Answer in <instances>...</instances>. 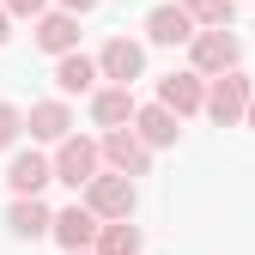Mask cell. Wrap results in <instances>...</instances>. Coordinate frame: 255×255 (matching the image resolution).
<instances>
[{
    "label": "cell",
    "instance_id": "ffe728a7",
    "mask_svg": "<svg viewBox=\"0 0 255 255\" xmlns=\"http://www.w3.org/2000/svg\"><path fill=\"white\" fill-rule=\"evenodd\" d=\"M0 12H6V18H43L49 0H0Z\"/></svg>",
    "mask_w": 255,
    "mask_h": 255
},
{
    "label": "cell",
    "instance_id": "603a6c76",
    "mask_svg": "<svg viewBox=\"0 0 255 255\" xmlns=\"http://www.w3.org/2000/svg\"><path fill=\"white\" fill-rule=\"evenodd\" d=\"M6 37H12V18H6V12H0V43H6Z\"/></svg>",
    "mask_w": 255,
    "mask_h": 255
},
{
    "label": "cell",
    "instance_id": "5b68a950",
    "mask_svg": "<svg viewBox=\"0 0 255 255\" xmlns=\"http://www.w3.org/2000/svg\"><path fill=\"white\" fill-rule=\"evenodd\" d=\"M140 73H146V43H134V37H110V43L98 49V79H110V85H122V91H134Z\"/></svg>",
    "mask_w": 255,
    "mask_h": 255
},
{
    "label": "cell",
    "instance_id": "ba28073f",
    "mask_svg": "<svg viewBox=\"0 0 255 255\" xmlns=\"http://www.w3.org/2000/svg\"><path fill=\"white\" fill-rule=\"evenodd\" d=\"M55 182V170H49V158L30 146V152H12V164H6V188H12V201H37L43 188Z\"/></svg>",
    "mask_w": 255,
    "mask_h": 255
},
{
    "label": "cell",
    "instance_id": "7402d4cb",
    "mask_svg": "<svg viewBox=\"0 0 255 255\" xmlns=\"http://www.w3.org/2000/svg\"><path fill=\"white\" fill-rule=\"evenodd\" d=\"M243 128H255V91H249V110H243Z\"/></svg>",
    "mask_w": 255,
    "mask_h": 255
},
{
    "label": "cell",
    "instance_id": "52a82bcc",
    "mask_svg": "<svg viewBox=\"0 0 255 255\" xmlns=\"http://www.w3.org/2000/svg\"><path fill=\"white\" fill-rule=\"evenodd\" d=\"M49 237L67 249V255H91V243H98V219H91L85 201H73V207H61L49 219Z\"/></svg>",
    "mask_w": 255,
    "mask_h": 255
},
{
    "label": "cell",
    "instance_id": "7c38bea8",
    "mask_svg": "<svg viewBox=\"0 0 255 255\" xmlns=\"http://www.w3.org/2000/svg\"><path fill=\"white\" fill-rule=\"evenodd\" d=\"M134 91H122V85H98V91H91V122H98L104 128V134H116V128H128V122H134Z\"/></svg>",
    "mask_w": 255,
    "mask_h": 255
},
{
    "label": "cell",
    "instance_id": "44dd1931",
    "mask_svg": "<svg viewBox=\"0 0 255 255\" xmlns=\"http://www.w3.org/2000/svg\"><path fill=\"white\" fill-rule=\"evenodd\" d=\"M98 0H55V12H67V18H79V12H91Z\"/></svg>",
    "mask_w": 255,
    "mask_h": 255
},
{
    "label": "cell",
    "instance_id": "3957f363",
    "mask_svg": "<svg viewBox=\"0 0 255 255\" xmlns=\"http://www.w3.org/2000/svg\"><path fill=\"white\" fill-rule=\"evenodd\" d=\"M249 91H255V79L237 67V73H219V79H207V104H201V116H213L219 128H237L243 122V110H249Z\"/></svg>",
    "mask_w": 255,
    "mask_h": 255
},
{
    "label": "cell",
    "instance_id": "2e32d148",
    "mask_svg": "<svg viewBox=\"0 0 255 255\" xmlns=\"http://www.w3.org/2000/svg\"><path fill=\"white\" fill-rule=\"evenodd\" d=\"M49 219H55V213H49L43 201H12V207H6V231L24 237V243H37V237H49Z\"/></svg>",
    "mask_w": 255,
    "mask_h": 255
},
{
    "label": "cell",
    "instance_id": "30bf717a",
    "mask_svg": "<svg viewBox=\"0 0 255 255\" xmlns=\"http://www.w3.org/2000/svg\"><path fill=\"white\" fill-rule=\"evenodd\" d=\"M128 128H134V140H140L146 152H158V146H176V134H182V122H176L164 104H140Z\"/></svg>",
    "mask_w": 255,
    "mask_h": 255
},
{
    "label": "cell",
    "instance_id": "d6986e66",
    "mask_svg": "<svg viewBox=\"0 0 255 255\" xmlns=\"http://www.w3.org/2000/svg\"><path fill=\"white\" fill-rule=\"evenodd\" d=\"M18 134H24V110L18 104H0V152H6Z\"/></svg>",
    "mask_w": 255,
    "mask_h": 255
},
{
    "label": "cell",
    "instance_id": "4fadbf2b",
    "mask_svg": "<svg viewBox=\"0 0 255 255\" xmlns=\"http://www.w3.org/2000/svg\"><path fill=\"white\" fill-rule=\"evenodd\" d=\"M24 128H30V140H43V146H61V140L73 134V110L61 104V98H49V104H30Z\"/></svg>",
    "mask_w": 255,
    "mask_h": 255
},
{
    "label": "cell",
    "instance_id": "8fae6325",
    "mask_svg": "<svg viewBox=\"0 0 255 255\" xmlns=\"http://www.w3.org/2000/svg\"><path fill=\"white\" fill-rule=\"evenodd\" d=\"M188 37H195V24H188V12L176 6V0H164V6H152V12H146V43L176 49V43H188Z\"/></svg>",
    "mask_w": 255,
    "mask_h": 255
},
{
    "label": "cell",
    "instance_id": "277c9868",
    "mask_svg": "<svg viewBox=\"0 0 255 255\" xmlns=\"http://www.w3.org/2000/svg\"><path fill=\"white\" fill-rule=\"evenodd\" d=\"M49 170H55V182H67L73 195H79V188H85L91 176L104 170V158H98V140H85V134H67V140L55 146V158H49Z\"/></svg>",
    "mask_w": 255,
    "mask_h": 255
},
{
    "label": "cell",
    "instance_id": "5bb4252c",
    "mask_svg": "<svg viewBox=\"0 0 255 255\" xmlns=\"http://www.w3.org/2000/svg\"><path fill=\"white\" fill-rule=\"evenodd\" d=\"M30 37H37V49H43V55H55V61H61V55H73V49H79V18H67V12H43Z\"/></svg>",
    "mask_w": 255,
    "mask_h": 255
},
{
    "label": "cell",
    "instance_id": "6da1fadb",
    "mask_svg": "<svg viewBox=\"0 0 255 255\" xmlns=\"http://www.w3.org/2000/svg\"><path fill=\"white\" fill-rule=\"evenodd\" d=\"M237 61H243L237 30H195L188 37V73L219 79V73H237Z\"/></svg>",
    "mask_w": 255,
    "mask_h": 255
},
{
    "label": "cell",
    "instance_id": "ac0fdd59",
    "mask_svg": "<svg viewBox=\"0 0 255 255\" xmlns=\"http://www.w3.org/2000/svg\"><path fill=\"white\" fill-rule=\"evenodd\" d=\"M91 255H140V225H134V219H122V225H98Z\"/></svg>",
    "mask_w": 255,
    "mask_h": 255
},
{
    "label": "cell",
    "instance_id": "8992f818",
    "mask_svg": "<svg viewBox=\"0 0 255 255\" xmlns=\"http://www.w3.org/2000/svg\"><path fill=\"white\" fill-rule=\"evenodd\" d=\"M98 158H104L116 176H128V182L152 170V152L134 140V128H116V134H104V140H98Z\"/></svg>",
    "mask_w": 255,
    "mask_h": 255
},
{
    "label": "cell",
    "instance_id": "7a4b0ae2",
    "mask_svg": "<svg viewBox=\"0 0 255 255\" xmlns=\"http://www.w3.org/2000/svg\"><path fill=\"white\" fill-rule=\"evenodd\" d=\"M85 207L98 225H122V219H134V182L116 176V170H98L85 182Z\"/></svg>",
    "mask_w": 255,
    "mask_h": 255
},
{
    "label": "cell",
    "instance_id": "9a60e30c",
    "mask_svg": "<svg viewBox=\"0 0 255 255\" xmlns=\"http://www.w3.org/2000/svg\"><path fill=\"white\" fill-rule=\"evenodd\" d=\"M55 85H61V98H91V91H98V61L91 55H61L55 61Z\"/></svg>",
    "mask_w": 255,
    "mask_h": 255
},
{
    "label": "cell",
    "instance_id": "9c48e42d",
    "mask_svg": "<svg viewBox=\"0 0 255 255\" xmlns=\"http://www.w3.org/2000/svg\"><path fill=\"white\" fill-rule=\"evenodd\" d=\"M158 104H164L176 122H182V116H201L207 79H201V73H164V79H158Z\"/></svg>",
    "mask_w": 255,
    "mask_h": 255
},
{
    "label": "cell",
    "instance_id": "e0dca14e",
    "mask_svg": "<svg viewBox=\"0 0 255 255\" xmlns=\"http://www.w3.org/2000/svg\"><path fill=\"white\" fill-rule=\"evenodd\" d=\"M176 6L188 12L195 30H231V18H237V0H176Z\"/></svg>",
    "mask_w": 255,
    "mask_h": 255
}]
</instances>
